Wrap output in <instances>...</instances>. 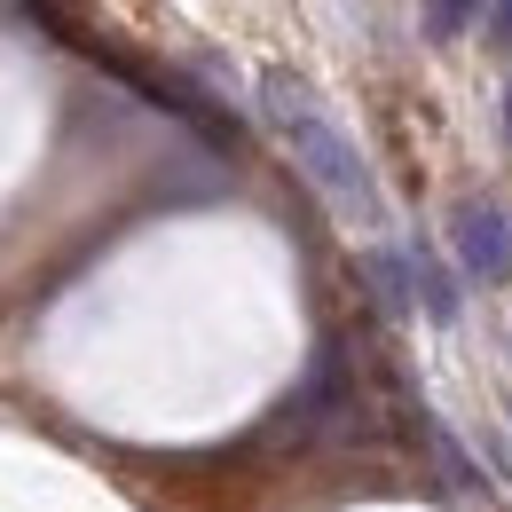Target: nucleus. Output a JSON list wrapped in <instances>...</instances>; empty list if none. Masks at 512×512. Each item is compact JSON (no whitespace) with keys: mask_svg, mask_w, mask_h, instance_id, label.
I'll return each mask as SVG.
<instances>
[{"mask_svg":"<svg viewBox=\"0 0 512 512\" xmlns=\"http://www.w3.org/2000/svg\"><path fill=\"white\" fill-rule=\"evenodd\" d=\"M489 40L512 48V0H489Z\"/></svg>","mask_w":512,"mask_h":512,"instance_id":"5","label":"nucleus"},{"mask_svg":"<svg viewBox=\"0 0 512 512\" xmlns=\"http://www.w3.org/2000/svg\"><path fill=\"white\" fill-rule=\"evenodd\" d=\"M505 134H512V87H505Z\"/></svg>","mask_w":512,"mask_h":512,"instance_id":"6","label":"nucleus"},{"mask_svg":"<svg viewBox=\"0 0 512 512\" xmlns=\"http://www.w3.org/2000/svg\"><path fill=\"white\" fill-rule=\"evenodd\" d=\"M363 284L379 292L386 316H402L410 308V284H418V260H394V253H363Z\"/></svg>","mask_w":512,"mask_h":512,"instance_id":"3","label":"nucleus"},{"mask_svg":"<svg viewBox=\"0 0 512 512\" xmlns=\"http://www.w3.org/2000/svg\"><path fill=\"white\" fill-rule=\"evenodd\" d=\"M473 8H481V0H426V32H434V40H457V32L473 24Z\"/></svg>","mask_w":512,"mask_h":512,"instance_id":"4","label":"nucleus"},{"mask_svg":"<svg viewBox=\"0 0 512 512\" xmlns=\"http://www.w3.org/2000/svg\"><path fill=\"white\" fill-rule=\"evenodd\" d=\"M449 245H457V260H465L481 284H512V213L497 197H465V205L449 213Z\"/></svg>","mask_w":512,"mask_h":512,"instance_id":"2","label":"nucleus"},{"mask_svg":"<svg viewBox=\"0 0 512 512\" xmlns=\"http://www.w3.org/2000/svg\"><path fill=\"white\" fill-rule=\"evenodd\" d=\"M260 103H268V127L284 134V150H292V166L308 174L323 190L331 213H347V221H363V229H379V182H371V166H363V150L347 142V134L323 119L316 87L300 79V71H260Z\"/></svg>","mask_w":512,"mask_h":512,"instance_id":"1","label":"nucleus"}]
</instances>
